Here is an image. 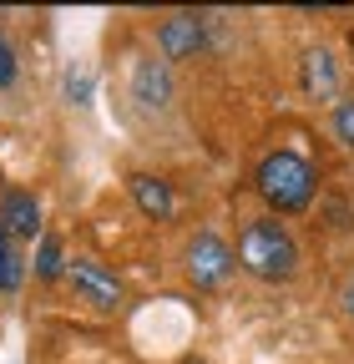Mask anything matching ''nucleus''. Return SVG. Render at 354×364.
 <instances>
[{
	"mask_svg": "<svg viewBox=\"0 0 354 364\" xmlns=\"http://www.w3.org/2000/svg\"><path fill=\"white\" fill-rule=\"evenodd\" d=\"M253 188H258V198H263V203H269V213L279 218V213H304L309 203H314L319 177H314V167H309V157H299V152L279 147V152H269V157L258 162Z\"/></svg>",
	"mask_w": 354,
	"mask_h": 364,
	"instance_id": "f03ea898",
	"label": "nucleus"
},
{
	"mask_svg": "<svg viewBox=\"0 0 354 364\" xmlns=\"http://www.w3.org/2000/svg\"><path fill=\"white\" fill-rule=\"evenodd\" d=\"M329 132H334V142L354 152V97H339L329 107Z\"/></svg>",
	"mask_w": 354,
	"mask_h": 364,
	"instance_id": "f8f14e48",
	"label": "nucleus"
},
{
	"mask_svg": "<svg viewBox=\"0 0 354 364\" xmlns=\"http://www.w3.org/2000/svg\"><path fill=\"white\" fill-rule=\"evenodd\" d=\"M16 76H21V61H16V46L0 36V91H11L16 86Z\"/></svg>",
	"mask_w": 354,
	"mask_h": 364,
	"instance_id": "ddd939ff",
	"label": "nucleus"
},
{
	"mask_svg": "<svg viewBox=\"0 0 354 364\" xmlns=\"http://www.w3.org/2000/svg\"><path fill=\"white\" fill-rule=\"evenodd\" d=\"M132 102H137L142 112H167L172 97H177V86H172V66L162 56H137L132 61Z\"/></svg>",
	"mask_w": 354,
	"mask_h": 364,
	"instance_id": "423d86ee",
	"label": "nucleus"
},
{
	"mask_svg": "<svg viewBox=\"0 0 354 364\" xmlns=\"http://www.w3.org/2000/svg\"><path fill=\"white\" fill-rule=\"evenodd\" d=\"M127 193H132V203H137L142 218H152V223H172V213H177V193H172V182H167V177H157V172H132V177H127Z\"/></svg>",
	"mask_w": 354,
	"mask_h": 364,
	"instance_id": "6e6552de",
	"label": "nucleus"
},
{
	"mask_svg": "<svg viewBox=\"0 0 354 364\" xmlns=\"http://www.w3.org/2000/svg\"><path fill=\"white\" fill-rule=\"evenodd\" d=\"M0 228H6L11 238H21V243L41 238V203H36V193H26V188L0 193Z\"/></svg>",
	"mask_w": 354,
	"mask_h": 364,
	"instance_id": "1a4fd4ad",
	"label": "nucleus"
},
{
	"mask_svg": "<svg viewBox=\"0 0 354 364\" xmlns=\"http://www.w3.org/2000/svg\"><path fill=\"white\" fill-rule=\"evenodd\" d=\"M183 268H188V284L208 294V289H223L233 279L238 258H233V243H223L213 228H203V233H193L188 248H183Z\"/></svg>",
	"mask_w": 354,
	"mask_h": 364,
	"instance_id": "7ed1b4c3",
	"label": "nucleus"
},
{
	"mask_svg": "<svg viewBox=\"0 0 354 364\" xmlns=\"http://www.w3.org/2000/svg\"><path fill=\"white\" fill-rule=\"evenodd\" d=\"M339 304H344V314H349V324H354V279H344V289H339Z\"/></svg>",
	"mask_w": 354,
	"mask_h": 364,
	"instance_id": "4468645a",
	"label": "nucleus"
},
{
	"mask_svg": "<svg viewBox=\"0 0 354 364\" xmlns=\"http://www.w3.org/2000/svg\"><path fill=\"white\" fill-rule=\"evenodd\" d=\"M66 273V258H61V238H51V233H41V253H36V279H61Z\"/></svg>",
	"mask_w": 354,
	"mask_h": 364,
	"instance_id": "9b49d317",
	"label": "nucleus"
},
{
	"mask_svg": "<svg viewBox=\"0 0 354 364\" xmlns=\"http://www.w3.org/2000/svg\"><path fill=\"white\" fill-rule=\"evenodd\" d=\"M233 258H238V268L248 273V279H258V284H289L299 273V238L289 233L274 213H263V218H248L238 228Z\"/></svg>",
	"mask_w": 354,
	"mask_h": 364,
	"instance_id": "f257e3e1",
	"label": "nucleus"
},
{
	"mask_svg": "<svg viewBox=\"0 0 354 364\" xmlns=\"http://www.w3.org/2000/svg\"><path fill=\"white\" fill-rule=\"evenodd\" d=\"M339 81H344V71L329 46H309L299 56V91L309 102H339Z\"/></svg>",
	"mask_w": 354,
	"mask_h": 364,
	"instance_id": "0eeeda50",
	"label": "nucleus"
},
{
	"mask_svg": "<svg viewBox=\"0 0 354 364\" xmlns=\"http://www.w3.org/2000/svg\"><path fill=\"white\" fill-rule=\"evenodd\" d=\"M66 279L81 294V304H92L97 314L122 309V279H117L102 258H66Z\"/></svg>",
	"mask_w": 354,
	"mask_h": 364,
	"instance_id": "20e7f679",
	"label": "nucleus"
},
{
	"mask_svg": "<svg viewBox=\"0 0 354 364\" xmlns=\"http://www.w3.org/2000/svg\"><path fill=\"white\" fill-rule=\"evenodd\" d=\"M26 284V268H21V253H16V238L0 228V294H16Z\"/></svg>",
	"mask_w": 354,
	"mask_h": 364,
	"instance_id": "9d476101",
	"label": "nucleus"
},
{
	"mask_svg": "<svg viewBox=\"0 0 354 364\" xmlns=\"http://www.w3.org/2000/svg\"><path fill=\"white\" fill-rule=\"evenodd\" d=\"M208 46V21L198 11H172L162 26H157V56L172 66V61H193Z\"/></svg>",
	"mask_w": 354,
	"mask_h": 364,
	"instance_id": "39448f33",
	"label": "nucleus"
}]
</instances>
